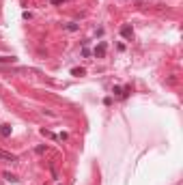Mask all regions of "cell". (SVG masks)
Returning a JSON list of instances; mask_svg holds the SVG:
<instances>
[{"label": "cell", "mask_w": 183, "mask_h": 185, "mask_svg": "<svg viewBox=\"0 0 183 185\" xmlns=\"http://www.w3.org/2000/svg\"><path fill=\"white\" fill-rule=\"evenodd\" d=\"M121 37H125V39H131V37H134V28H131L129 24L121 26Z\"/></svg>", "instance_id": "6da1fadb"}, {"label": "cell", "mask_w": 183, "mask_h": 185, "mask_svg": "<svg viewBox=\"0 0 183 185\" xmlns=\"http://www.w3.org/2000/svg\"><path fill=\"white\" fill-rule=\"evenodd\" d=\"M112 92H114V95H119V97H127V95H129V88H121V86H114V88H112Z\"/></svg>", "instance_id": "7a4b0ae2"}, {"label": "cell", "mask_w": 183, "mask_h": 185, "mask_svg": "<svg viewBox=\"0 0 183 185\" xmlns=\"http://www.w3.org/2000/svg\"><path fill=\"white\" fill-rule=\"evenodd\" d=\"M106 48H108V45H106V43H99V45H97V48H95V56H99V58H101V56L106 54Z\"/></svg>", "instance_id": "3957f363"}, {"label": "cell", "mask_w": 183, "mask_h": 185, "mask_svg": "<svg viewBox=\"0 0 183 185\" xmlns=\"http://www.w3.org/2000/svg\"><path fill=\"white\" fill-rule=\"evenodd\" d=\"M0 136H2V138H9V136H11V125H0Z\"/></svg>", "instance_id": "277c9868"}, {"label": "cell", "mask_w": 183, "mask_h": 185, "mask_svg": "<svg viewBox=\"0 0 183 185\" xmlns=\"http://www.w3.org/2000/svg\"><path fill=\"white\" fill-rule=\"evenodd\" d=\"M17 58L15 56H0V65H13Z\"/></svg>", "instance_id": "5b68a950"}, {"label": "cell", "mask_w": 183, "mask_h": 185, "mask_svg": "<svg viewBox=\"0 0 183 185\" xmlns=\"http://www.w3.org/2000/svg\"><path fill=\"white\" fill-rule=\"evenodd\" d=\"M0 157H2V159H7V161H17V157H15V155L5 153V151H0Z\"/></svg>", "instance_id": "8992f818"}, {"label": "cell", "mask_w": 183, "mask_h": 185, "mask_svg": "<svg viewBox=\"0 0 183 185\" xmlns=\"http://www.w3.org/2000/svg\"><path fill=\"white\" fill-rule=\"evenodd\" d=\"M5 179H7V181H11V183H17V181H19V179H17L15 174H11V172H5Z\"/></svg>", "instance_id": "52a82bcc"}, {"label": "cell", "mask_w": 183, "mask_h": 185, "mask_svg": "<svg viewBox=\"0 0 183 185\" xmlns=\"http://www.w3.org/2000/svg\"><path fill=\"white\" fill-rule=\"evenodd\" d=\"M71 73H73V76H84V69H82V67H80V69H71Z\"/></svg>", "instance_id": "ba28073f"}, {"label": "cell", "mask_w": 183, "mask_h": 185, "mask_svg": "<svg viewBox=\"0 0 183 185\" xmlns=\"http://www.w3.org/2000/svg\"><path fill=\"white\" fill-rule=\"evenodd\" d=\"M65 28H67V30H71V32H73V30H78V24H67V26H65Z\"/></svg>", "instance_id": "9c48e42d"}, {"label": "cell", "mask_w": 183, "mask_h": 185, "mask_svg": "<svg viewBox=\"0 0 183 185\" xmlns=\"http://www.w3.org/2000/svg\"><path fill=\"white\" fill-rule=\"evenodd\" d=\"M52 2H54V5H60V2H65V0H52Z\"/></svg>", "instance_id": "30bf717a"}]
</instances>
